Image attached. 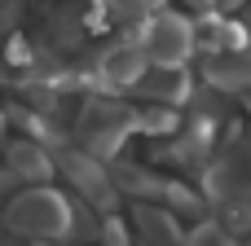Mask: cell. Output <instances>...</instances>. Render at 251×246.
<instances>
[{"instance_id":"cell-5","label":"cell","mask_w":251,"mask_h":246,"mask_svg":"<svg viewBox=\"0 0 251 246\" xmlns=\"http://www.w3.org/2000/svg\"><path fill=\"white\" fill-rule=\"evenodd\" d=\"M146 75H150V57H146L141 40H110L97 53V79L115 92H132Z\"/></svg>"},{"instance_id":"cell-2","label":"cell","mask_w":251,"mask_h":246,"mask_svg":"<svg viewBox=\"0 0 251 246\" xmlns=\"http://www.w3.org/2000/svg\"><path fill=\"white\" fill-rule=\"evenodd\" d=\"M132 132H137V110L124 101H110V97H88L75 114V145L101 163L115 158Z\"/></svg>"},{"instance_id":"cell-8","label":"cell","mask_w":251,"mask_h":246,"mask_svg":"<svg viewBox=\"0 0 251 246\" xmlns=\"http://www.w3.org/2000/svg\"><path fill=\"white\" fill-rule=\"evenodd\" d=\"M203 79H207V88L247 92V88H251V48H238V53H212V57H203Z\"/></svg>"},{"instance_id":"cell-6","label":"cell","mask_w":251,"mask_h":246,"mask_svg":"<svg viewBox=\"0 0 251 246\" xmlns=\"http://www.w3.org/2000/svg\"><path fill=\"white\" fill-rule=\"evenodd\" d=\"M4 167L18 176V185H49L57 176V158L49 154L44 141H31V136H18L4 145Z\"/></svg>"},{"instance_id":"cell-12","label":"cell","mask_w":251,"mask_h":246,"mask_svg":"<svg viewBox=\"0 0 251 246\" xmlns=\"http://www.w3.org/2000/svg\"><path fill=\"white\" fill-rule=\"evenodd\" d=\"M31 246H66V242H31Z\"/></svg>"},{"instance_id":"cell-3","label":"cell","mask_w":251,"mask_h":246,"mask_svg":"<svg viewBox=\"0 0 251 246\" xmlns=\"http://www.w3.org/2000/svg\"><path fill=\"white\" fill-rule=\"evenodd\" d=\"M137 40H141L150 66H163V70H185V62H190L194 48H199V31H194V22H190L185 13H176V9L150 13V18L141 22Z\"/></svg>"},{"instance_id":"cell-1","label":"cell","mask_w":251,"mask_h":246,"mask_svg":"<svg viewBox=\"0 0 251 246\" xmlns=\"http://www.w3.org/2000/svg\"><path fill=\"white\" fill-rule=\"evenodd\" d=\"M75 202L71 194L53 189V185H26L22 194H13L4 202L0 224L13 238H31V242H66L75 233Z\"/></svg>"},{"instance_id":"cell-11","label":"cell","mask_w":251,"mask_h":246,"mask_svg":"<svg viewBox=\"0 0 251 246\" xmlns=\"http://www.w3.org/2000/svg\"><path fill=\"white\" fill-rule=\"evenodd\" d=\"M0 246H22V242L18 238H0Z\"/></svg>"},{"instance_id":"cell-4","label":"cell","mask_w":251,"mask_h":246,"mask_svg":"<svg viewBox=\"0 0 251 246\" xmlns=\"http://www.w3.org/2000/svg\"><path fill=\"white\" fill-rule=\"evenodd\" d=\"M57 172H62V180L79 194V198H88L93 207H115V176L106 172V163L101 158H93L88 150H66L62 158H57Z\"/></svg>"},{"instance_id":"cell-10","label":"cell","mask_w":251,"mask_h":246,"mask_svg":"<svg viewBox=\"0 0 251 246\" xmlns=\"http://www.w3.org/2000/svg\"><path fill=\"white\" fill-rule=\"evenodd\" d=\"M181 9H190V13H212L216 9V0H176Z\"/></svg>"},{"instance_id":"cell-9","label":"cell","mask_w":251,"mask_h":246,"mask_svg":"<svg viewBox=\"0 0 251 246\" xmlns=\"http://www.w3.org/2000/svg\"><path fill=\"white\" fill-rule=\"evenodd\" d=\"M190 75L185 70H163V66H150V75L132 88L141 101H150V106H181L185 97H190Z\"/></svg>"},{"instance_id":"cell-7","label":"cell","mask_w":251,"mask_h":246,"mask_svg":"<svg viewBox=\"0 0 251 246\" xmlns=\"http://www.w3.org/2000/svg\"><path fill=\"white\" fill-rule=\"evenodd\" d=\"M132 229L141 233V246H190V233L181 229V216H176L172 207L137 202V211H132Z\"/></svg>"}]
</instances>
